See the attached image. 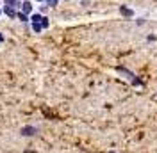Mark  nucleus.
<instances>
[{"label": "nucleus", "mask_w": 157, "mask_h": 153, "mask_svg": "<svg viewBox=\"0 0 157 153\" xmlns=\"http://www.w3.org/2000/svg\"><path fill=\"white\" fill-rule=\"evenodd\" d=\"M32 30H34V32H41V30H43L41 23H32Z\"/></svg>", "instance_id": "obj_10"}, {"label": "nucleus", "mask_w": 157, "mask_h": 153, "mask_svg": "<svg viewBox=\"0 0 157 153\" xmlns=\"http://www.w3.org/2000/svg\"><path fill=\"white\" fill-rule=\"evenodd\" d=\"M20 132H21V135H27V137H32V135H34L36 132H38V128H36V126H23V128H21Z\"/></svg>", "instance_id": "obj_2"}, {"label": "nucleus", "mask_w": 157, "mask_h": 153, "mask_svg": "<svg viewBox=\"0 0 157 153\" xmlns=\"http://www.w3.org/2000/svg\"><path fill=\"white\" fill-rule=\"evenodd\" d=\"M45 4H47L48 7H56V6L59 4V0H45Z\"/></svg>", "instance_id": "obj_9"}, {"label": "nucleus", "mask_w": 157, "mask_h": 153, "mask_svg": "<svg viewBox=\"0 0 157 153\" xmlns=\"http://www.w3.org/2000/svg\"><path fill=\"white\" fill-rule=\"evenodd\" d=\"M39 11H41V13H47V11H48V6H47V4H43V6L39 7Z\"/></svg>", "instance_id": "obj_11"}, {"label": "nucleus", "mask_w": 157, "mask_h": 153, "mask_svg": "<svg viewBox=\"0 0 157 153\" xmlns=\"http://www.w3.org/2000/svg\"><path fill=\"white\" fill-rule=\"evenodd\" d=\"M4 4L16 11H20V7H21V0H4Z\"/></svg>", "instance_id": "obj_3"}, {"label": "nucleus", "mask_w": 157, "mask_h": 153, "mask_svg": "<svg viewBox=\"0 0 157 153\" xmlns=\"http://www.w3.org/2000/svg\"><path fill=\"white\" fill-rule=\"evenodd\" d=\"M120 14L125 16V18H132V16H134V11L128 9V7H125V6H120Z\"/></svg>", "instance_id": "obj_4"}, {"label": "nucleus", "mask_w": 157, "mask_h": 153, "mask_svg": "<svg viewBox=\"0 0 157 153\" xmlns=\"http://www.w3.org/2000/svg\"><path fill=\"white\" fill-rule=\"evenodd\" d=\"M20 11L21 13H25V14H32V2H29V0H25V2H21V7H20Z\"/></svg>", "instance_id": "obj_1"}, {"label": "nucleus", "mask_w": 157, "mask_h": 153, "mask_svg": "<svg viewBox=\"0 0 157 153\" xmlns=\"http://www.w3.org/2000/svg\"><path fill=\"white\" fill-rule=\"evenodd\" d=\"M16 18H18L20 21H25V23H27V21H30V16H29V14H25V13H21V11H18V13H16Z\"/></svg>", "instance_id": "obj_6"}, {"label": "nucleus", "mask_w": 157, "mask_h": 153, "mask_svg": "<svg viewBox=\"0 0 157 153\" xmlns=\"http://www.w3.org/2000/svg\"><path fill=\"white\" fill-rule=\"evenodd\" d=\"M36 2H45V0H36Z\"/></svg>", "instance_id": "obj_13"}, {"label": "nucleus", "mask_w": 157, "mask_h": 153, "mask_svg": "<svg viewBox=\"0 0 157 153\" xmlns=\"http://www.w3.org/2000/svg\"><path fill=\"white\" fill-rule=\"evenodd\" d=\"M2 41H4V36H2V34H0V43H2Z\"/></svg>", "instance_id": "obj_12"}, {"label": "nucleus", "mask_w": 157, "mask_h": 153, "mask_svg": "<svg viewBox=\"0 0 157 153\" xmlns=\"http://www.w3.org/2000/svg\"><path fill=\"white\" fill-rule=\"evenodd\" d=\"M2 13H4V11H2V7H0V14H2Z\"/></svg>", "instance_id": "obj_14"}, {"label": "nucleus", "mask_w": 157, "mask_h": 153, "mask_svg": "<svg viewBox=\"0 0 157 153\" xmlns=\"http://www.w3.org/2000/svg\"><path fill=\"white\" fill-rule=\"evenodd\" d=\"M41 18H43V16H41L39 13H32V14H30V23H41Z\"/></svg>", "instance_id": "obj_7"}, {"label": "nucleus", "mask_w": 157, "mask_h": 153, "mask_svg": "<svg viewBox=\"0 0 157 153\" xmlns=\"http://www.w3.org/2000/svg\"><path fill=\"white\" fill-rule=\"evenodd\" d=\"M2 11H4V13H6V14H7V16H9L11 20H14V18H16V13H18L16 9H13V7H9V6H6V7H4Z\"/></svg>", "instance_id": "obj_5"}, {"label": "nucleus", "mask_w": 157, "mask_h": 153, "mask_svg": "<svg viewBox=\"0 0 157 153\" xmlns=\"http://www.w3.org/2000/svg\"><path fill=\"white\" fill-rule=\"evenodd\" d=\"M48 25H50L48 18H47V16H43V18H41V27H43V29H47V27H48Z\"/></svg>", "instance_id": "obj_8"}]
</instances>
